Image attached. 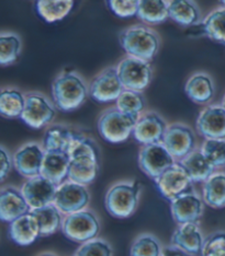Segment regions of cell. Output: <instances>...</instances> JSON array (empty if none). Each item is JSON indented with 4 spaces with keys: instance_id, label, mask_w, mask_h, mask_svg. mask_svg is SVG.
I'll return each instance as SVG.
<instances>
[{
    "instance_id": "d590c367",
    "label": "cell",
    "mask_w": 225,
    "mask_h": 256,
    "mask_svg": "<svg viewBox=\"0 0 225 256\" xmlns=\"http://www.w3.org/2000/svg\"><path fill=\"white\" fill-rule=\"evenodd\" d=\"M200 150L215 168L225 166V139H205Z\"/></svg>"
},
{
    "instance_id": "7c38bea8",
    "label": "cell",
    "mask_w": 225,
    "mask_h": 256,
    "mask_svg": "<svg viewBox=\"0 0 225 256\" xmlns=\"http://www.w3.org/2000/svg\"><path fill=\"white\" fill-rule=\"evenodd\" d=\"M89 200V192L85 185L66 181L57 188L53 204L62 214H72L84 210L88 205Z\"/></svg>"
},
{
    "instance_id": "ee69618b",
    "label": "cell",
    "mask_w": 225,
    "mask_h": 256,
    "mask_svg": "<svg viewBox=\"0 0 225 256\" xmlns=\"http://www.w3.org/2000/svg\"><path fill=\"white\" fill-rule=\"evenodd\" d=\"M221 4L224 6V8H225V2H221Z\"/></svg>"
},
{
    "instance_id": "5bb4252c",
    "label": "cell",
    "mask_w": 225,
    "mask_h": 256,
    "mask_svg": "<svg viewBox=\"0 0 225 256\" xmlns=\"http://www.w3.org/2000/svg\"><path fill=\"white\" fill-rule=\"evenodd\" d=\"M45 150L38 142H27L13 156L14 166L22 176L32 178L41 176Z\"/></svg>"
},
{
    "instance_id": "60d3db41",
    "label": "cell",
    "mask_w": 225,
    "mask_h": 256,
    "mask_svg": "<svg viewBox=\"0 0 225 256\" xmlns=\"http://www.w3.org/2000/svg\"><path fill=\"white\" fill-rule=\"evenodd\" d=\"M161 256H187V254L182 252L181 250H179L178 248H176L174 246H170L163 250Z\"/></svg>"
},
{
    "instance_id": "484cf974",
    "label": "cell",
    "mask_w": 225,
    "mask_h": 256,
    "mask_svg": "<svg viewBox=\"0 0 225 256\" xmlns=\"http://www.w3.org/2000/svg\"><path fill=\"white\" fill-rule=\"evenodd\" d=\"M178 162L186 170L192 183H204L212 176L213 173H215V168L206 160L201 150H194Z\"/></svg>"
},
{
    "instance_id": "603a6c76",
    "label": "cell",
    "mask_w": 225,
    "mask_h": 256,
    "mask_svg": "<svg viewBox=\"0 0 225 256\" xmlns=\"http://www.w3.org/2000/svg\"><path fill=\"white\" fill-rule=\"evenodd\" d=\"M9 236L15 243L21 246H30L40 236V226L31 212L10 224Z\"/></svg>"
},
{
    "instance_id": "f546056e",
    "label": "cell",
    "mask_w": 225,
    "mask_h": 256,
    "mask_svg": "<svg viewBox=\"0 0 225 256\" xmlns=\"http://www.w3.org/2000/svg\"><path fill=\"white\" fill-rule=\"evenodd\" d=\"M138 19L147 24H158L169 18L168 2L164 0H142L140 2L137 11Z\"/></svg>"
},
{
    "instance_id": "7402d4cb",
    "label": "cell",
    "mask_w": 225,
    "mask_h": 256,
    "mask_svg": "<svg viewBox=\"0 0 225 256\" xmlns=\"http://www.w3.org/2000/svg\"><path fill=\"white\" fill-rule=\"evenodd\" d=\"M71 158L66 152L45 151L41 176L56 185H61L68 176Z\"/></svg>"
},
{
    "instance_id": "e0dca14e",
    "label": "cell",
    "mask_w": 225,
    "mask_h": 256,
    "mask_svg": "<svg viewBox=\"0 0 225 256\" xmlns=\"http://www.w3.org/2000/svg\"><path fill=\"white\" fill-rule=\"evenodd\" d=\"M170 209L177 224L198 222L203 214V202L197 193L190 190L172 200Z\"/></svg>"
},
{
    "instance_id": "4316f807",
    "label": "cell",
    "mask_w": 225,
    "mask_h": 256,
    "mask_svg": "<svg viewBox=\"0 0 225 256\" xmlns=\"http://www.w3.org/2000/svg\"><path fill=\"white\" fill-rule=\"evenodd\" d=\"M31 214L38 220L40 236H49L53 234L63 226L62 212L54 204L42 208L32 209Z\"/></svg>"
},
{
    "instance_id": "f1b7e54d",
    "label": "cell",
    "mask_w": 225,
    "mask_h": 256,
    "mask_svg": "<svg viewBox=\"0 0 225 256\" xmlns=\"http://www.w3.org/2000/svg\"><path fill=\"white\" fill-rule=\"evenodd\" d=\"M26 106V94L17 89L5 88L0 93V113L7 118H21Z\"/></svg>"
},
{
    "instance_id": "8d00e7d4",
    "label": "cell",
    "mask_w": 225,
    "mask_h": 256,
    "mask_svg": "<svg viewBox=\"0 0 225 256\" xmlns=\"http://www.w3.org/2000/svg\"><path fill=\"white\" fill-rule=\"evenodd\" d=\"M112 248L106 240L94 238L77 248L75 256H112Z\"/></svg>"
},
{
    "instance_id": "8fae6325",
    "label": "cell",
    "mask_w": 225,
    "mask_h": 256,
    "mask_svg": "<svg viewBox=\"0 0 225 256\" xmlns=\"http://www.w3.org/2000/svg\"><path fill=\"white\" fill-rule=\"evenodd\" d=\"M163 144L176 161H180L195 150V135L188 125L174 123L167 127Z\"/></svg>"
},
{
    "instance_id": "7a4b0ae2",
    "label": "cell",
    "mask_w": 225,
    "mask_h": 256,
    "mask_svg": "<svg viewBox=\"0 0 225 256\" xmlns=\"http://www.w3.org/2000/svg\"><path fill=\"white\" fill-rule=\"evenodd\" d=\"M89 86L78 72L64 70L52 84V96L55 106L63 112H71L82 106L88 96Z\"/></svg>"
},
{
    "instance_id": "277c9868",
    "label": "cell",
    "mask_w": 225,
    "mask_h": 256,
    "mask_svg": "<svg viewBox=\"0 0 225 256\" xmlns=\"http://www.w3.org/2000/svg\"><path fill=\"white\" fill-rule=\"evenodd\" d=\"M141 184L137 181H122L108 190L105 205L108 212L115 218H128L136 210L140 200Z\"/></svg>"
},
{
    "instance_id": "d6a6232c",
    "label": "cell",
    "mask_w": 225,
    "mask_h": 256,
    "mask_svg": "<svg viewBox=\"0 0 225 256\" xmlns=\"http://www.w3.org/2000/svg\"><path fill=\"white\" fill-rule=\"evenodd\" d=\"M22 48L21 38L16 33H3L0 36V64L8 66L15 62Z\"/></svg>"
},
{
    "instance_id": "b9f144b4",
    "label": "cell",
    "mask_w": 225,
    "mask_h": 256,
    "mask_svg": "<svg viewBox=\"0 0 225 256\" xmlns=\"http://www.w3.org/2000/svg\"><path fill=\"white\" fill-rule=\"evenodd\" d=\"M41 256H56L55 254H52V253H45V254H42Z\"/></svg>"
},
{
    "instance_id": "ac0fdd59",
    "label": "cell",
    "mask_w": 225,
    "mask_h": 256,
    "mask_svg": "<svg viewBox=\"0 0 225 256\" xmlns=\"http://www.w3.org/2000/svg\"><path fill=\"white\" fill-rule=\"evenodd\" d=\"M197 130L205 139H225V110L222 106H209L197 118Z\"/></svg>"
},
{
    "instance_id": "cb8c5ba5",
    "label": "cell",
    "mask_w": 225,
    "mask_h": 256,
    "mask_svg": "<svg viewBox=\"0 0 225 256\" xmlns=\"http://www.w3.org/2000/svg\"><path fill=\"white\" fill-rule=\"evenodd\" d=\"M188 98L195 104H206L214 96L215 88L213 80L205 72H198L192 74L184 86Z\"/></svg>"
},
{
    "instance_id": "d4e9b609",
    "label": "cell",
    "mask_w": 225,
    "mask_h": 256,
    "mask_svg": "<svg viewBox=\"0 0 225 256\" xmlns=\"http://www.w3.org/2000/svg\"><path fill=\"white\" fill-rule=\"evenodd\" d=\"M169 18L182 26L201 24L202 14L195 2L190 0H172L168 2Z\"/></svg>"
},
{
    "instance_id": "ab89813d",
    "label": "cell",
    "mask_w": 225,
    "mask_h": 256,
    "mask_svg": "<svg viewBox=\"0 0 225 256\" xmlns=\"http://www.w3.org/2000/svg\"><path fill=\"white\" fill-rule=\"evenodd\" d=\"M0 164H2V172H0V178L2 181H5L6 178L11 170V166L14 164V161L11 159V156L9 151L6 149V147L0 148Z\"/></svg>"
},
{
    "instance_id": "d6986e66",
    "label": "cell",
    "mask_w": 225,
    "mask_h": 256,
    "mask_svg": "<svg viewBox=\"0 0 225 256\" xmlns=\"http://www.w3.org/2000/svg\"><path fill=\"white\" fill-rule=\"evenodd\" d=\"M31 212L22 192L14 186H7L0 193V218L5 222L11 224Z\"/></svg>"
},
{
    "instance_id": "4fadbf2b",
    "label": "cell",
    "mask_w": 225,
    "mask_h": 256,
    "mask_svg": "<svg viewBox=\"0 0 225 256\" xmlns=\"http://www.w3.org/2000/svg\"><path fill=\"white\" fill-rule=\"evenodd\" d=\"M154 181L160 194L170 202L190 192L192 184L191 178L178 161Z\"/></svg>"
},
{
    "instance_id": "ba28073f",
    "label": "cell",
    "mask_w": 225,
    "mask_h": 256,
    "mask_svg": "<svg viewBox=\"0 0 225 256\" xmlns=\"http://www.w3.org/2000/svg\"><path fill=\"white\" fill-rule=\"evenodd\" d=\"M55 108L50 98L40 92L26 94V106L21 120L32 128L40 130L48 126L55 118Z\"/></svg>"
},
{
    "instance_id": "8992f818",
    "label": "cell",
    "mask_w": 225,
    "mask_h": 256,
    "mask_svg": "<svg viewBox=\"0 0 225 256\" xmlns=\"http://www.w3.org/2000/svg\"><path fill=\"white\" fill-rule=\"evenodd\" d=\"M62 231L69 240L86 243L96 238L100 231V222L94 212L84 209L67 214L63 220Z\"/></svg>"
},
{
    "instance_id": "3957f363",
    "label": "cell",
    "mask_w": 225,
    "mask_h": 256,
    "mask_svg": "<svg viewBox=\"0 0 225 256\" xmlns=\"http://www.w3.org/2000/svg\"><path fill=\"white\" fill-rule=\"evenodd\" d=\"M120 44L130 57L151 62L159 50L160 40L156 31L144 26H132L120 33Z\"/></svg>"
},
{
    "instance_id": "ffe728a7",
    "label": "cell",
    "mask_w": 225,
    "mask_h": 256,
    "mask_svg": "<svg viewBox=\"0 0 225 256\" xmlns=\"http://www.w3.org/2000/svg\"><path fill=\"white\" fill-rule=\"evenodd\" d=\"M203 243L202 232L197 222L179 224L171 236V246L178 248L190 256L201 254Z\"/></svg>"
},
{
    "instance_id": "4dcf8cb0",
    "label": "cell",
    "mask_w": 225,
    "mask_h": 256,
    "mask_svg": "<svg viewBox=\"0 0 225 256\" xmlns=\"http://www.w3.org/2000/svg\"><path fill=\"white\" fill-rule=\"evenodd\" d=\"M204 36L225 45V8L211 11L201 23Z\"/></svg>"
},
{
    "instance_id": "2e32d148",
    "label": "cell",
    "mask_w": 225,
    "mask_h": 256,
    "mask_svg": "<svg viewBox=\"0 0 225 256\" xmlns=\"http://www.w3.org/2000/svg\"><path fill=\"white\" fill-rule=\"evenodd\" d=\"M59 185L51 182L42 176L29 178L23 184L21 192L32 209L42 208L54 202L56 190Z\"/></svg>"
},
{
    "instance_id": "30bf717a",
    "label": "cell",
    "mask_w": 225,
    "mask_h": 256,
    "mask_svg": "<svg viewBox=\"0 0 225 256\" xmlns=\"http://www.w3.org/2000/svg\"><path fill=\"white\" fill-rule=\"evenodd\" d=\"M119 78L117 67H108L98 74L89 84V96L96 102L108 103L117 101L124 91Z\"/></svg>"
},
{
    "instance_id": "9c48e42d",
    "label": "cell",
    "mask_w": 225,
    "mask_h": 256,
    "mask_svg": "<svg viewBox=\"0 0 225 256\" xmlns=\"http://www.w3.org/2000/svg\"><path fill=\"white\" fill-rule=\"evenodd\" d=\"M176 162V159L170 154L163 142L146 144L138 152V166L153 180L161 176Z\"/></svg>"
},
{
    "instance_id": "836d02e7",
    "label": "cell",
    "mask_w": 225,
    "mask_h": 256,
    "mask_svg": "<svg viewBox=\"0 0 225 256\" xmlns=\"http://www.w3.org/2000/svg\"><path fill=\"white\" fill-rule=\"evenodd\" d=\"M115 102H117L115 106L120 110L136 118H140L146 106V100L143 93L132 90H124Z\"/></svg>"
},
{
    "instance_id": "e575fe53",
    "label": "cell",
    "mask_w": 225,
    "mask_h": 256,
    "mask_svg": "<svg viewBox=\"0 0 225 256\" xmlns=\"http://www.w3.org/2000/svg\"><path fill=\"white\" fill-rule=\"evenodd\" d=\"M163 248L158 238L151 234L138 236L132 243L130 256H161Z\"/></svg>"
},
{
    "instance_id": "9a60e30c",
    "label": "cell",
    "mask_w": 225,
    "mask_h": 256,
    "mask_svg": "<svg viewBox=\"0 0 225 256\" xmlns=\"http://www.w3.org/2000/svg\"><path fill=\"white\" fill-rule=\"evenodd\" d=\"M167 127V122L158 113L148 110L140 116L132 135L137 142L144 146L159 144L163 142Z\"/></svg>"
},
{
    "instance_id": "5b68a950",
    "label": "cell",
    "mask_w": 225,
    "mask_h": 256,
    "mask_svg": "<svg viewBox=\"0 0 225 256\" xmlns=\"http://www.w3.org/2000/svg\"><path fill=\"white\" fill-rule=\"evenodd\" d=\"M140 118L123 113L117 106L103 110L98 120V130L105 140L119 144L128 140Z\"/></svg>"
},
{
    "instance_id": "44dd1931",
    "label": "cell",
    "mask_w": 225,
    "mask_h": 256,
    "mask_svg": "<svg viewBox=\"0 0 225 256\" xmlns=\"http://www.w3.org/2000/svg\"><path fill=\"white\" fill-rule=\"evenodd\" d=\"M80 132L66 125H52L45 130L42 146L45 151H61L69 154Z\"/></svg>"
},
{
    "instance_id": "7bdbcfd3",
    "label": "cell",
    "mask_w": 225,
    "mask_h": 256,
    "mask_svg": "<svg viewBox=\"0 0 225 256\" xmlns=\"http://www.w3.org/2000/svg\"><path fill=\"white\" fill-rule=\"evenodd\" d=\"M222 106L224 108V110H225V96H224V98H223V102H222Z\"/></svg>"
},
{
    "instance_id": "83f0119b",
    "label": "cell",
    "mask_w": 225,
    "mask_h": 256,
    "mask_svg": "<svg viewBox=\"0 0 225 256\" xmlns=\"http://www.w3.org/2000/svg\"><path fill=\"white\" fill-rule=\"evenodd\" d=\"M203 202L212 208L225 207V173L215 172L204 182Z\"/></svg>"
},
{
    "instance_id": "74e56055",
    "label": "cell",
    "mask_w": 225,
    "mask_h": 256,
    "mask_svg": "<svg viewBox=\"0 0 225 256\" xmlns=\"http://www.w3.org/2000/svg\"><path fill=\"white\" fill-rule=\"evenodd\" d=\"M201 256H225V232H215L207 236Z\"/></svg>"
},
{
    "instance_id": "f35d334b",
    "label": "cell",
    "mask_w": 225,
    "mask_h": 256,
    "mask_svg": "<svg viewBox=\"0 0 225 256\" xmlns=\"http://www.w3.org/2000/svg\"><path fill=\"white\" fill-rule=\"evenodd\" d=\"M108 4L115 16H120V18H131L133 16H137L140 2H136V0H129V2L112 0V2H108Z\"/></svg>"
},
{
    "instance_id": "52a82bcc",
    "label": "cell",
    "mask_w": 225,
    "mask_h": 256,
    "mask_svg": "<svg viewBox=\"0 0 225 256\" xmlns=\"http://www.w3.org/2000/svg\"><path fill=\"white\" fill-rule=\"evenodd\" d=\"M117 70L125 90L142 92L151 84L153 69L148 62L126 56L118 64Z\"/></svg>"
},
{
    "instance_id": "1f68e13d",
    "label": "cell",
    "mask_w": 225,
    "mask_h": 256,
    "mask_svg": "<svg viewBox=\"0 0 225 256\" xmlns=\"http://www.w3.org/2000/svg\"><path fill=\"white\" fill-rule=\"evenodd\" d=\"M74 2L71 0H59V2H38L37 10L39 14L48 22H56L71 12Z\"/></svg>"
},
{
    "instance_id": "6da1fadb",
    "label": "cell",
    "mask_w": 225,
    "mask_h": 256,
    "mask_svg": "<svg viewBox=\"0 0 225 256\" xmlns=\"http://www.w3.org/2000/svg\"><path fill=\"white\" fill-rule=\"evenodd\" d=\"M69 158L68 181L85 186L95 181L99 170V150L94 139L80 132L69 151Z\"/></svg>"
}]
</instances>
